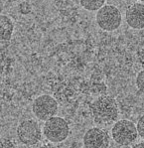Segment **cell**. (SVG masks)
<instances>
[{"label":"cell","instance_id":"5bb4252c","mask_svg":"<svg viewBox=\"0 0 144 148\" xmlns=\"http://www.w3.org/2000/svg\"><path fill=\"white\" fill-rule=\"evenodd\" d=\"M39 148H57L56 146H53V145H43V146L39 147Z\"/></svg>","mask_w":144,"mask_h":148},{"label":"cell","instance_id":"9a60e30c","mask_svg":"<svg viewBox=\"0 0 144 148\" xmlns=\"http://www.w3.org/2000/svg\"><path fill=\"white\" fill-rule=\"evenodd\" d=\"M138 1H141V2H144V0H138Z\"/></svg>","mask_w":144,"mask_h":148},{"label":"cell","instance_id":"277c9868","mask_svg":"<svg viewBox=\"0 0 144 148\" xmlns=\"http://www.w3.org/2000/svg\"><path fill=\"white\" fill-rule=\"evenodd\" d=\"M111 135L117 144L127 146L136 140L138 132L136 125L133 122L127 119H121L113 125Z\"/></svg>","mask_w":144,"mask_h":148},{"label":"cell","instance_id":"52a82bcc","mask_svg":"<svg viewBox=\"0 0 144 148\" xmlns=\"http://www.w3.org/2000/svg\"><path fill=\"white\" fill-rule=\"evenodd\" d=\"M84 148H108L109 136L106 130L93 127L84 135Z\"/></svg>","mask_w":144,"mask_h":148},{"label":"cell","instance_id":"5b68a950","mask_svg":"<svg viewBox=\"0 0 144 148\" xmlns=\"http://www.w3.org/2000/svg\"><path fill=\"white\" fill-rule=\"evenodd\" d=\"M16 133L20 142L26 146L36 145L42 138V131L40 126L38 122L33 119L23 120L22 122H20Z\"/></svg>","mask_w":144,"mask_h":148},{"label":"cell","instance_id":"3957f363","mask_svg":"<svg viewBox=\"0 0 144 148\" xmlns=\"http://www.w3.org/2000/svg\"><path fill=\"white\" fill-rule=\"evenodd\" d=\"M43 133L45 137L53 143H59L66 140L70 134V127L64 118L53 116L46 120Z\"/></svg>","mask_w":144,"mask_h":148},{"label":"cell","instance_id":"8992f818","mask_svg":"<svg viewBox=\"0 0 144 148\" xmlns=\"http://www.w3.org/2000/svg\"><path fill=\"white\" fill-rule=\"evenodd\" d=\"M32 111L39 120H48L58 112V102L54 97L43 95L34 99Z\"/></svg>","mask_w":144,"mask_h":148},{"label":"cell","instance_id":"8fae6325","mask_svg":"<svg viewBox=\"0 0 144 148\" xmlns=\"http://www.w3.org/2000/svg\"><path fill=\"white\" fill-rule=\"evenodd\" d=\"M136 86L138 90L144 94V70L140 71L136 77Z\"/></svg>","mask_w":144,"mask_h":148},{"label":"cell","instance_id":"7c38bea8","mask_svg":"<svg viewBox=\"0 0 144 148\" xmlns=\"http://www.w3.org/2000/svg\"><path fill=\"white\" fill-rule=\"evenodd\" d=\"M136 128H137L138 135L140 136L142 139H144V114L138 119V122H137V125H136Z\"/></svg>","mask_w":144,"mask_h":148},{"label":"cell","instance_id":"ba28073f","mask_svg":"<svg viewBox=\"0 0 144 148\" xmlns=\"http://www.w3.org/2000/svg\"><path fill=\"white\" fill-rule=\"evenodd\" d=\"M125 20L127 25L132 29L144 28V4L134 3L127 8L125 12Z\"/></svg>","mask_w":144,"mask_h":148},{"label":"cell","instance_id":"9c48e42d","mask_svg":"<svg viewBox=\"0 0 144 148\" xmlns=\"http://www.w3.org/2000/svg\"><path fill=\"white\" fill-rule=\"evenodd\" d=\"M0 23H1V41L10 40L11 36L14 30V25L10 18L6 15H1L0 17Z\"/></svg>","mask_w":144,"mask_h":148},{"label":"cell","instance_id":"7a4b0ae2","mask_svg":"<svg viewBox=\"0 0 144 148\" xmlns=\"http://www.w3.org/2000/svg\"><path fill=\"white\" fill-rule=\"evenodd\" d=\"M95 20L100 29L111 32L121 25L122 16L117 7L113 5H104L97 12Z\"/></svg>","mask_w":144,"mask_h":148},{"label":"cell","instance_id":"6da1fadb","mask_svg":"<svg viewBox=\"0 0 144 148\" xmlns=\"http://www.w3.org/2000/svg\"><path fill=\"white\" fill-rule=\"evenodd\" d=\"M93 119L100 125L110 124L115 121L119 114L118 104L115 99L110 95L97 97L90 106Z\"/></svg>","mask_w":144,"mask_h":148},{"label":"cell","instance_id":"30bf717a","mask_svg":"<svg viewBox=\"0 0 144 148\" xmlns=\"http://www.w3.org/2000/svg\"><path fill=\"white\" fill-rule=\"evenodd\" d=\"M106 0H80L82 7L88 11H99L104 7Z\"/></svg>","mask_w":144,"mask_h":148},{"label":"cell","instance_id":"4fadbf2b","mask_svg":"<svg viewBox=\"0 0 144 148\" xmlns=\"http://www.w3.org/2000/svg\"><path fill=\"white\" fill-rule=\"evenodd\" d=\"M132 148H144V142H140V143H138V144H136V145H134Z\"/></svg>","mask_w":144,"mask_h":148}]
</instances>
